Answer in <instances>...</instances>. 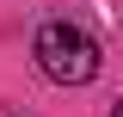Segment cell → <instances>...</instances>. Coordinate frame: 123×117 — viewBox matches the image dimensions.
<instances>
[{"mask_svg": "<svg viewBox=\"0 0 123 117\" xmlns=\"http://www.w3.org/2000/svg\"><path fill=\"white\" fill-rule=\"evenodd\" d=\"M31 56H37V74L55 80V86H86V80H98V68H105L98 37H92L86 25H74V19H49V25L37 31Z\"/></svg>", "mask_w": 123, "mask_h": 117, "instance_id": "1", "label": "cell"}]
</instances>
